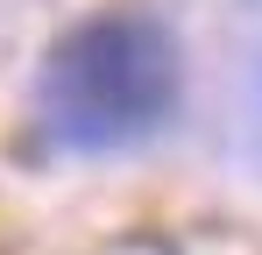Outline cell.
<instances>
[{
  "mask_svg": "<svg viewBox=\"0 0 262 255\" xmlns=\"http://www.w3.org/2000/svg\"><path fill=\"white\" fill-rule=\"evenodd\" d=\"M184 92L177 36L142 7H106L50 42L36 71V128L50 149L106 156L170 121Z\"/></svg>",
  "mask_w": 262,
  "mask_h": 255,
  "instance_id": "obj_1",
  "label": "cell"
}]
</instances>
